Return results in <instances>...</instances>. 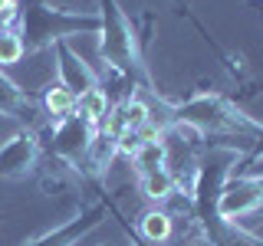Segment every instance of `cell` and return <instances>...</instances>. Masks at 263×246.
Instances as JSON below:
<instances>
[{
  "label": "cell",
  "mask_w": 263,
  "mask_h": 246,
  "mask_svg": "<svg viewBox=\"0 0 263 246\" xmlns=\"http://www.w3.org/2000/svg\"><path fill=\"white\" fill-rule=\"evenodd\" d=\"M99 20H102V43H99V56H102L105 69L119 72L122 79L135 82L138 92H155L152 79L145 69V56H142V39L135 33V23L119 10L115 0H99Z\"/></svg>",
  "instance_id": "1"
},
{
  "label": "cell",
  "mask_w": 263,
  "mask_h": 246,
  "mask_svg": "<svg viewBox=\"0 0 263 246\" xmlns=\"http://www.w3.org/2000/svg\"><path fill=\"white\" fill-rule=\"evenodd\" d=\"M99 30H102L99 13L60 10V7H49L46 0H20L16 33L23 39V53H40V49H49L60 39L76 36V33H99Z\"/></svg>",
  "instance_id": "2"
},
{
  "label": "cell",
  "mask_w": 263,
  "mask_h": 246,
  "mask_svg": "<svg viewBox=\"0 0 263 246\" xmlns=\"http://www.w3.org/2000/svg\"><path fill=\"white\" fill-rule=\"evenodd\" d=\"M263 207V177L243 174V171H230L224 191H220L217 210L220 217L230 220V223H243L247 217H253Z\"/></svg>",
  "instance_id": "3"
},
{
  "label": "cell",
  "mask_w": 263,
  "mask_h": 246,
  "mask_svg": "<svg viewBox=\"0 0 263 246\" xmlns=\"http://www.w3.org/2000/svg\"><path fill=\"white\" fill-rule=\"evenodd\" d=\"M109 213H115L112 197H99V200L86 203L72 220H66V223H60L56 230H49V233L36 236V240H30L23 246H79V240H86Z\"/></svg>",
  "instance_id": "4"
},
{
  "label": "cell",
  "mask_w": 263,
  "mask_h": 246,
  "mask_svg": "<svg viewBox=\"0 0 263 246\" xmlns=\"http://www.w3.org/2000/svg\"><path fill=\"white\" fill-rule=\"evenodd\" d=\"M40 138L36 131L20 125L0 145V180H20V177H30L36 171V161H40Z\"/></svg>",
  "instance_id": "5"
},
{
  "label": "cell",
  "mask_w": 263,
  "mask_h": 246,
  "mask_svg": "<svg viewBox=\"0 0 263 246\" xmlns=\"http://www.w3.org/2000/svg\"><path fill=\"white\" fill-rule=\"evenodd\" d=\"M53 53H56V82L66 86L76 98L92 92L99 86V72L89 63H82V56L69 46V39H60V43L53 46Z\"/></svg>",
  "instance_id": "6"
},
{
  "label": "cell",
  "mask_w": 263,
  "mask_h": 246,
  "mask_svg": "<svg viewBox=\"0 0 263 246\" xmlns=\"http://www.w3.org/2000/svg\"><path fill=\"white\" fill-rule=\"evenodd\" d=\"M0 118H16L27 128L43 125V112H40L36 98L27 89L16 86L10 76H4V72H0Z\"/></svg>",
  "instance_id": "7"
},
{
  "label": "cell",
  "mask_w": 263,
  "mask_h": 246,
  "mask_svg": "<svg viewBox=\"0 0 263 246\" xmlns=\"http://www.w3.org/2000/svg\"><path fill=\"white\" fill-rule=\"evenodd\" d=\"M36 105H40V112H43L46 125H56V121L76 115V95L66 86H60V82H49L43 92L36 95Z\"/></svg>",
  "instance_id": "8"
},
{
  "label": "cell",
  "mask_w": 263,
  "mask_h": 246,
  "mask_svg": "<svg viewBox=\"0 0 263 246\" xmlns=\"http://www.w3.org/2000/svg\"><path fill=\"white\" fill-rule=\"evenodd\" d=\"M135 233L145 236V240H152V243H171V236H175V217L164 207H152L138 217Z\"/></svg>",
  "instance_id": "9"
},
{
  "label": "cell",
  "mask_w": 263,
  "mask_h": 246,
  "mask_svg": "<svg viewBox=\"0 0 263 246\" xmlns=\"http://www.w3.org/2000/svg\"><path fill=\"white\" fill-rule=\"evenodd\" d=\"M138 187H142V194L148 197V200H155V203H164L171 194L178 191V184H175V177L168 174L164 168L158 171H148V174L138 177Z\"/></svg>",
  "instance_id": "10"
},
{
  "label": "cell",
  "mask_w": 263,
  "mask_h": 246,
  "mask_svg": "<svg viewBox=\"0 0 263 246\" xmlns=\"http://www.w3.org/2000/svg\"><path fill=\"white\" fill-rule=\"evenodd\" d=\"M132 168H135V177L148 174V171H158L164 168V151H161V141L158 138H148V141L132 154Z\"/></svg>",
  "instance_id": "11"
},
{
  "label": "cell",
  "mask_w": 263,
  "mask_h": 246,
  "mask_svg": "<svg viewBox=\"0 0 263 246\" xmlns=\"http://www.w3.org/2000/svg\"><path fill=\"white\" fill-rule=\"evenodd\" d=\"M23 56L27 53H23V39L16 33V27H0V69L20 63Z\"/></svg>",
  "instance_id": "12"
},
{
  "label": "cell",
  "mask_w": 263,
  "mask_h": 246,
  "mask_svg": "<svg viewBox=\"0 0 263 246\" xmlns=\"http://www.w3.org/2000/svg\"><path fill=\"white\" fill-rule=\"evenodd\" d=\"M122 227H125V233H128L132 246H168V243H152V240H145V236H138V233H135V227H128L125 220H122Z\"/></svg>",
  "instance_id": "13"
},
{
  "label": "cell",
  "mask_w": 263,
  "mask_h": 246,
  "mask_svg": "<svg viewBox=\"0 0 263 246\" xmlns=\"http://www.w3.org/2000/svg\"><path fill=\"white\" fill-rule=\"evenodd\" d=\"M4 217H7V210H4V207H0V220H4Z\"/></svg>",
  "instance_id": "14"
}]
</instances>
